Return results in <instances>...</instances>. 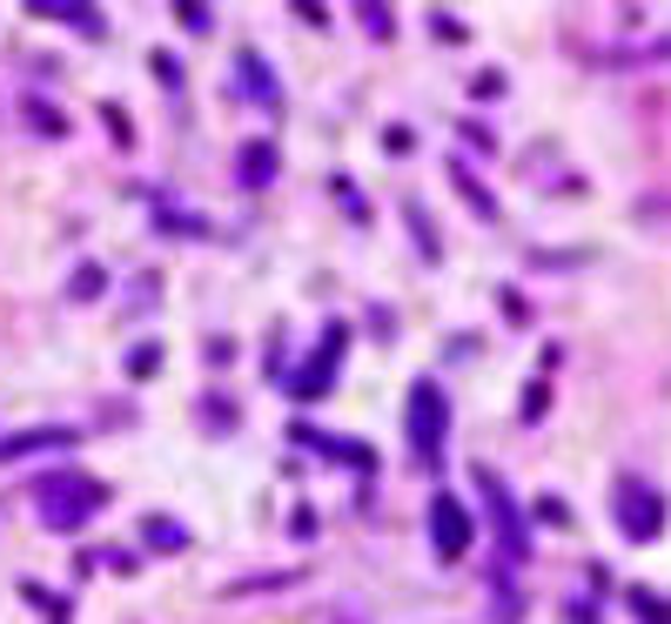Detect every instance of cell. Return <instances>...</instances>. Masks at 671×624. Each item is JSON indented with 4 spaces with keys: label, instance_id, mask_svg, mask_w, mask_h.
Listing matches in <instances>:
<instances>
[{
    "label": "cell",
    "instance_id": "obj_11",
    "mask_svg": "<svg viewBox=\"0 0 671 624\" xmlns=\"http://www.w3.org/2000/svg\"><path fill=\"white\" fill-rule=\"evenodd\" d=\"M74 296H101V269H82V276H74Z\"/></svg>",
    "mask_w": 671,
    "mask_h": 624
},
{
    "label": "cell",
    "instance_id": "obj_6",
    "mask_svg": "<svg viewBox=\"0 0 671 624\" xmlns=\"http://www.w3.org/2000/svg\"><path fill=\"white\" fill-rule=\"evenodd\" d=\"M336 349H343V329H330V336H323V349H315V357L302 363V376H296V397H323V389H330V370H336Z\"/></svg>",
    "mask_w": 671,
    "mask_h": 624
},
{
    "label": "cell",
    "instance_id": "obj_2",
    "mask_svg": "<svg viewBox=\"0 0 671 624\" xmlns=\"http://www.w3.org/2000/svg\"><path fill=\"white\" fill-rule=\"evenodd\" d=\"M611 517H618V531H624L631 544H651V537L664 531V497H658L645 477H618V484H611Z\"/></svg>",
    "mask_w": 671,
    "mask_h": 624
},
{
    "label": "cell",
    "instance_id": "obj_10",
    "mask_svg": "<svg viewBox=\"0 0 671 624\" xmlns=\"http://www.w3.org/2000/svg\"><path fill=\"white\" fill-rule=\"evenodd\" d=\"M148 544H154V551H182L188 537H182V524H169V517H154V524H148Z\"/></svg>",
    "mask_w": 671,
    "mask_h": 624
},
{
    "label": "cell",
    "instance_id": "obj_4",
    "mask_svg": "<svg viewBox=\"0 0 671 624\" xmlns=\"http://www.w3.org/2000/svg\"><path fill=\"white\" fill-rule=\"evenodd\" d=\"M470 537H477L470 511H463L450 490H437V503H430V544H437V558H463V551H470Z\"/></svg>",
    "mask_w": 671,
    "mask_h": 624
},
{
    "label": "cell",
    "instance_id": "obj_3",
    "mask_svg": "<svg viewBox=\"0 0 671 624\" xmlns=\"http://www.w3.org/2000/svg\"><path fill=\"white\" fill-rule=\"evenodd\" d=\"M444 430H450V410H444V389L437 383H417L410 389V450L423 463L444 457Z\"/></svg>",
    "mask_w": 671,
    "mask_h": 624
},
{
    "label": "cell",
    "instance_id": "obj_9",
    "mask_svg": "<svg viewBox=\"0 0 671 624\" xmlns=\"http://www.w3.org/2000/svg\"><path fill=\"white\" fill-rule=\"evenodd\" d=\"M624 604H631V611H638L645 624H671V604H658V598L645 591V584H631V591H624Z\"/></svg>",
    "mask_w": 671,
    "mask_h": 624
},
{
    "label": "cell",
    "instance_id": "obj_1",
    "mask_svg": "<svg viewBox=\"0 0 671 624\" xmlns=\"http://www.w3.org/2000/svg\"><path fill=\"white\" fill-rule=\"evenodd\" d=\"M101 503H108V490L95 484V477H41V484H34V511H41L54 531H82L95 511H101Z\"/></svg>",
    "mask_w": 671,
    "mask_h": 624
},
{
    "label": "cell",
    "instance_id": "obj_7",
    "mask_svg": "<svg viewBox=\"0 0 671 624\" xmlns=\"http://www.w3.org/2000/svg\"><path fill=\"white\" fill-rule=\"evenodd\" d=\"M235 88H249V101L269 108V114L283 108V95H275V74L262 67V54H243V61H235Z\"/></svg>",
    "mask_w": 671,
    "mask_h": 624
},
{
    "label": "cell",
    "instance_id": "obj_8",
    "mask_svg": "<svg viewBox=\"0 0 671 624\" xmlns=\"http://www.w3.org/2000/svg\"><path fill=\"white\" fill-rule=\"evenodd\" d=\"M235 162H243V169H235V175H243L249 188H262V182H275V148H269V141H249L243 154H235Z\"/></svg>",
    "mask_w": 671,
    "mask_h": 624
},
{
    "label": "cell",
    "instance_id": "obj_5",
    "mask_svg": "<svg viewBox=\"0 0 671 624\" xmlns=\"http://www.w3.org/2000/svg\"><path fill=\"white\" fill-rule=\"evenodd\" d=\"M477 490H484V503H490V517H497V531H504V551L510 558H524L531 551V537H524V511L504 497V484L490 477V471H477Z\"/></svg>",
    "mask_w": 671,
    "mask_h": 624
}]
</instances>
